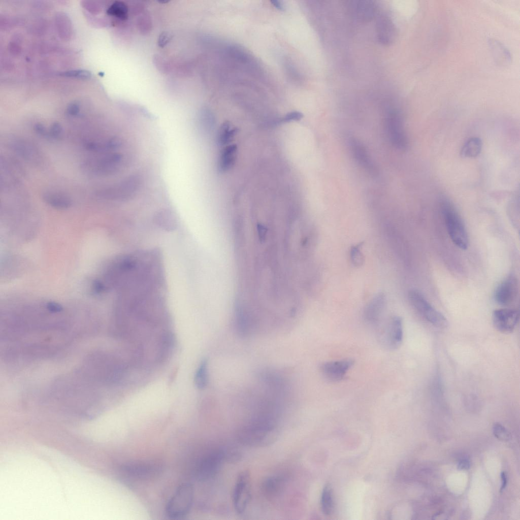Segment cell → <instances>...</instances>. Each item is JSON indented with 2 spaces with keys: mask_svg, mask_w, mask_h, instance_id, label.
<instances>
[{
  "mask_svg": "<svg viewBox=\"0 0 520 520\" xmlns=\"http://www.w3.org/2000/svg\"><path fill=\"white\" fill-rule=\"evenodd\" d=\"M208 382V362L204 360L199 366L194 376V384L200 389H204Z\"/></svg>",
  "mask_w": 520,
  "mask_h": 520,
  "instance_id": "obj_26",
  "label": "cell"
},
{
  "mask_svg": "<svg viewBox=\"0 0 520 520\" xmlns=\"http://www.w3.org/2000/svg\"><path fill=\"white\" fill-rule=\"evenodd\" d=\"M34 131L39 135L46 138H49V130L41 122H37L34 125Z\"/></svg>",
  "mask_w": 520,
  "mask_h": 520,
  "instance_id": "obj_33",
  "label": "cell"
},
{
  "mask_svg": "<svg viewBox=\"0 0 520 520\" xmlns=\"http://www.w3.org/2000/svg\"><path fill=\"white\" fill-rule=\"evenodd\" d=\"M493 433L497 439L502 441H508L511 438L510 433L499 424L494 426Z\"/></svg>",
  "mask_w": 520,
  "mask_h": 520,
  "instance_id": "obj_31",
  "label": "cell"
},
{
  "mask_svg": "<svg viewBox=\"0 0 520 520\" xmlns=\"http://www.w3.org/2000/svg\"><path fill=\"white\" fill-rule=\"evenodd\" d=\"M175 344L174 335L170 332L164 333L160 338L157 360L163 362L171 354Z\"/></svg>",
  "mask_w": 520,
  "mask_h": 520,
  "instance_id": "obj_22",
  "label": "cell"
},
{
  "mask_svg": "<svg viewBox=\"0 0 520 520\" xmlns=\"http://www.w3.org/2000/svg\"><path fill=\"white\" fill-rule=\"evenodd\" d=\"M518 290V280L513 274L508 275L497 287L494 299L499 304L507 305L515 299Z\"/></svg>",
  "mask_w": 520,
  "mask_h": 520,
  "instance_id": "obj_11",
  "label": "cell"
},
{
  "mask_svg": "<svg viewBox=\"0 0 520 520\" xmlns=\"http://www.w3.org/2000/svg\"><path fill=\"white\" fill-rule=\"evenodd\" d=\"M501 478L502 481L501 487L500 488V492H502L505 488L507 485V476L506 473L503 471L501 473Z\"/></svg>",
  "mask_w": 520,
  "mask_h": 520,
  "instance_id": "obj_38",
  "label": "cell"
},
{
  "mask_svg": "<svg viewBox=\"0 0 520 520\" xmlns=\"http://www.w3.org/2000/svg\"><path fill=\"white\" fill-rule=\"evenodd\" d=\"M356 13L359 17L363 20L371 18L374 13L373 5L369 1L359 2L356 5Z\"/></svg>",
  "mask_w": 520,
  "mask_h": 520,
  "instance_id": "obj_29",
  "label": "cell"
},
{
  "mask_svg": "<svg viewBox=\"0 0 520 520\" xmlns=\"http://www.w3.org/2000/svg\"><path fill=\"white\" fill-rule=\"evenodd\" d=\"M482 148V141L478 137H472L468 139L461 150V155L465 158H474L480 153Z\"/></svg>",
  "mask_w": 520,
  "mask_h": 520,
  "instance_id": "obj_23",
  "label": "cell"
},
{
  "mask_svg": "<svg viewBox=\"0 0 520 520\" xmlns=\"http://www.w3.org/2000/svg\"><path fill=\"white\" fill-rule=\"evenodd\" d=\"M470 467V462L467 458L461 459L458 464V468L460 470H467Z\"/></svg>",
  "mask_w": 520,
  "mask_h": 520,
  "instance_id": "obj_36",
  "label": "cell"
},
{
  "mask_svg": "<svg viewBox=\"0 0 520 520\" xmlns=\"http://www.w3.org/2000/svg\"><path fill=\"white\" fill-rule=\"evenodd\" d=\"M285 484V479L280 475H273L265 478L262 482L261 489L263 495L267 499H273L282 492Z\"/></svg>",
  "mask_w": 520,
  "mask_h": 520,
  "instance_id": "obj_15",
  "label": "cell"
},
{
  "mask_svg": "<svg viewBox=\"0 0 520 520\" xmlns=\"http://www.w3.org/2000/svg\"><path fill=\"white\" fill-rule=\"evenodd\" d=\"M382 344L388 349H396L402 344L403 338V325L401 317H392L384 325L379 335Z\"/></svg>",
  "mask_w": 520,
  "mask_h": 520,
  "instance_id": "obj_9",
  "label": "cell"
},
{
  "mask_svg": "<svg viewBox=\"0 0 520 520\" xmlns=\"http://www.w3.org/2000/svg\"><path fill=\"white\" fill-rule=\"evenodd\" d=\"M277 428L274 419L270 416L256 418L242 427L237 434L242 444L253 447L268 445L275 440Z\"/></svg>",
  "mask_w": 520,
  "mask_h": 520,
  "instance_id": "obj_1",
  "label": "cell"
},
{
  "mask_svg": "<svg viewBox=\"0 0 520 520\" xmlns=\"http://www.w3.org/2000/svg\"><path fill=\"white\" fill-rule=\"evenodd\" d=\"M123 470L132 476L145 477L155 474L158 468L156 465L150 463H134L124 466Z\"/></svg>",
  "mask_w": 520,
  "mask_h": 520,
  "instance_id": "obj_19",
  "label": "cell"
},
{
  "mask_svg": "<svg viewBox=\"0 0 520 520\" xmlns=\"http://www.w3.org/2000/svg\"><path fill=\"white\" fill-rule=\"evenodd\" d=\"M80 111V106L77 103H72L69 105L67 109V113L71 116H75L78 115Z\"/></svg>",
  "mask_w": 520,
  "mask_h": 520,
  "instance_id": "obj_35",
  "label": "cell"
},
{
  "mask_svg": "<svg viewBox=\"0 0 520 520\" xmlns=\"http://www.w3.org/2000/svg\"><path fill=\"white\" fill-rule=\"evenodd\" d=\"M303 117V115L302 113L299 111H292L286 114L282 120L284 122L298 121L301 120Z\"/></svg>",
  "mask_w": 520,
  "mask_h": 520,
  "instance_id": "obj_34",
  "label": "cell"
},
{
  "mask_svg": "<svg viewBox=\"0 0 520 520\" xmlns=\"http://www.w3.org/2000/svg\"><path fill=\"white\" fill-rule=\"evenodd\" d=\"M271 4L274 6L277 9L281 11L284 10V5L282 1L277 0H273L270 1Z\"/></svg>",
  "mask_w": 520,
  "mask_h": 520,
  "instance_id": "obj_37",
  "label": "cell"
},
{
  "mask_svg": "<svg viewBox=\"0 0 520 520\" xmlns=\"http://www.w3.org/2000/svg\"><path fill=\"white\" fill-rule=\"evenodd\" d=\"M386 124L389 137L393 144L398 149H405L407 146V139L399 115L395 113L391 114Z\"/></svg>",
  "mask_w": 520,
  "mask_h": 520,
  "instance_id": "obj_13",
  "label": "cell"
},
{
  "mask_svg": "<svg viewBox=\"0 0 520 520\" xmlns=\"http://www.w3.org/2000/svg\"><path fill=\"white\" fill-rule=\"evenodd\" d=\"M237 146L236 144L226 146L221 152L218 160V169L220 172H225L234 165L237 155Z\"/></svg>",
  "mask_w": 520,
  "mask_h": 520,
  "instance_id": "obj_21",
  "label": "cell"
},
{
  "mask_svg": "<svg viewBox=\"0 0 520 520\" xmlns=\"http://www.w3.org/2000/svg\"><path fill=\"white\" fill-rule=\"evenodd\" d=\"M354 361L351 359H343L322 363L319 367L322 376L328 380L337 382L342 380L347 371L352 367Z\"/></svg>",
  "mask_w": 520,
  "mask_h": 520,
  "instance_id": "obj_12",
  "label": "cell"
},
{
  "mask_svg": "<svg viewBox=\"0 0 520 520\" xmlns=\"http://www.w3.org/2000/svg\"><path fill=\"white\" fill-rule=\"evenodd\" d=\"M193 496L191 484L185 483L180 485L167 503L166 511L168 516L172 518L185 516L191 507Z\"/></svg>",
  "mask_w": 520,
  "mask_h": 520,
  "instance_id": "obj_4",
  "label": "cell"
},
{
  "mask_svg": "<svg viewBox=\"0 0 520 520\" xmlns=\"http://www.w3.org/2000/svg\"><path fill=\"white\" fill-rule=\"evenodd\" d=\"M44 202L56 209H65L72 205V200L67 194L57 191H49L43 196Z\"/></svg>",
  "mask_w": 520,
  "mask_h": 520,
  "instance_id": "obj_20",
  "label": "cell"
},
{
  "mask_svg": "<svg viewBox=\"0 0 520 520\" xmlns=\"http://www.w3.org/2000/svg\"><path fill=\"white\" fill-rule=\"evenodd\" d=\"M408 297L413 308L430 323L441 329L448 326L447 319L432 306L419 290L416 289H410Z\"/></svg>",
  "mask_w": 520,
  "mask_h": 520,
  "instance_id": "obj_3",
  "label": "cell"
},
{
  "mask_svg": "<svg viewBox=\"0 0 520 520\" xmlns=\"http://www.w3.org/2000/svg\"><path fill=\"white\" fill-rule=\"evenodd\" d=\"M238 132L237 128L232 127L228 121L223 122L220 126L217 135L218 143L221 145H225L231 141Z\"/></svg>",
  "mask_w": 520,
  "mask_h": 520,
  "instance_id": "obj_25",
  "label": "cell"
},
{
  "mask_svg": "<svg viewBox=\"0 0 520 520\" xmlns=\"http://www.w3.org/2000/svg\"><path fill=\"white\" fill-rule=\"evenodd\" d=\"M362 244L351 247L350 258L352 264L355 267H360L364 264V255L360 250Z\"/></svg>",
  "mask_w": 520,
  "mask_h": 520,
  "instance_id": "obj_30",
  "label": "cell"
},
{
  "mask_svg": "<svg viewBox=\"0 0 520 520\" xmlns=\"http://www.w3.org/2000/svg\"><path fill=\"white\" fill-rule=\"evenodd\" d=\"M350 147L355 159L365 170L370 173L376 172V168L370 159L364 146L355 139L350 141Z\"/></svg>",
  "mask_w": 520,
  "mask_h": 520,
  "instance_id": "obj_16",
  "label": "cell"
},
{
  "mask_svg": "<svg viewBox=\"0 0 520 520\" xmlns=\"http://www.w3.org/2000/svg\"><path fill=\"white\" fill-rule=\"evenodd\" d=\"M488 43L496 64L500 67L509 65L511 55L508 49L502 43L494 39H489Z\"/></svg>",
  "mask_w": 520,
  "mask_h": 520,
  "instance_id": "obj_17",
  "label": "cell"
},
{
  "mask_svg": "<svg viewBox=\"0 0 520 520\" xmlns=\"http://www.w3.org/2000/svg\"><path fill=\"white\" fill-rule=\"evenodd\" d=\"M140 178L132 175L115 185L98 190V197L112 200H125L133 196L140 185Z\"/></svg>",
  "mask_w": 520,
  "mask_h": 520,
  "instance_id": "obj_6",
  "label": "cell"
},
{
  "mask_svg": "<svg viewBox=\"0 0 520 520\" xmlns=\"http://www.w3.org/2000/svg\"><path fill=\"white\" fill-rule=\"evenodd\" d=\"M63 128L60 123L54 122L49 129V139L58 140L62 135Z\"/></svg>",
  "mask_w": 520,
  "mask_h": 520,
  "instance_id": "obj_32",
  "label": "cell"
},
{
  "mask_svg": "<svg viewBox=\"0 0 520 520\" xmlns=\"http://www.w3.org/2000/svg\"><path fill=\"white\" fill-rule=\"evenodd\" d=\"M122 155L118 153L89 158L84 161L81 168L85 172L94 175H108L116 172L120 167Z\"/></svg>",
  "mask_w": 520,
  "mask_h": 520,
  "instance_id": "obj_5",
  "label": "cell"
},
{
  "mask_svg": "<svg viewBox=\"0 0 520 520\" xmlns=\"http://www.w3.org/2000/svg\"><path fill=\"white\" fill-rule=\"evenodd\" d=\"M441 208L446 230L452 242L458 248L462 250L467 249L469 240L462 218L448 201H442Z\"/></svg>",
  "mask_w": 520,
  "mask_h": 520,
  "instance_id": "obj_2",
  "label": "cell"
},
{
  "mask_svg": "<svg viewBox=\"0 0 520 520\" xmlns=\"http://www.w3.org/2000/svg\"><path fill=\"white\" fill-rule=\"evenodd\" d=\"M156 221L159 226L167 231L173 230L176 227V221L173 216L168 212L157 215Z\"/></svg>",
  "mask_w": 520,
  "mask_h": 520,
  "instance_id": "obj_28",
  "label": "cell"
},
{
  "mask_svg": "<svg viewBox=\"0 0 520 520\" xmlns=\"http://www.w3.org/2000/svg\"><path fill=\"white\" fill-rule=\"evenodd\" d=\"M12 149L21 157L28 161L37 160L39 152L32 143L24 140H15L11 143Z\"/></svg>",
  "mask_w": 520,
  "mask_h": 520,
  "instance_id": "obj_18",
  "label": "cell"
},
{
  "mask_svg": "<svg viewBox=\"0 0 520 520\" xmlns=\"http://www.w3.org/2000/svg\"><path fill=\"white\" fill-rule=\"evenodd\" d=\"M120 145L119 140L113 138L102 142H87L85 144L87 150L94 152H102L118 148Z\"/></svg>",
  "mask_w": 520,
  "mask_h": 520,
  "instance_id": "obj_24",
  "label": "cell"
},
{
  "mask_svg": "<svg viewBox=\"0 0 520 520\" xmlns=\"http://www.w3.org/2000/svg\"><path fill=\"white\" fill-rule=\"evenodd\" d=\"M251 478L248 471L242 472L236 481L232 494L234 509L239 514L246 510L251 497Z\"/></svg>",
  "mask_w": 520,
  "mask_h": 520,
  "instance_id": "obj_8",
  "label": "cell"
},
{
  "mask_svg": "<svg viewBox=\"0 0 520 520\" xmlns=\"http://www.w3.org/2000/svg\"><path fill=\"white\" fill-rule=\"evenodd\" d=\"M519 312L515 309L503 308L494 310L492 322L495 328L503 333L513 331L519 320Z\"/></svg>",
  "mask_w": 520,
  "mask_h": 520,
  "instance_id": "obj_10",
  "label": "cell"
},
{
  "mask_svg": "<svg viewBox=\"0 0 520 520\" xmlns=\"http://www.w3.org/2000/svg\"><path fill=\"white\" fill-rule=\"evenodd\" d=\"M321 506L322 512L326 515H330L334 508L333 493L331 487L327 485L324 487L321 497Z\"/></svg>",
  "mask_w": 520,
  "mask_h": 520,
  "instance_id": "obj_27",
  "label": "cell"
},
{
  "mask_svg": "<svg viewBox=\"0 0 520 520\" xmlns=\"http://www.w3.org/2000/svg\"><path fill=\"white\" fill-rule=\"evenodd\" d=\"M224 461H226L225 450L217 449L209 453L201 460L197 467V478L201 481L212 478L219 472Z\"/></svg>",
  "mask_w": 520,
  "mask_h": 520,
  "instance_id": "obj_7",
  "label": "cell"
},
{
  "mask_svg": "<svg viewBox=\"0 0 520 520\" xmlns=\"http://www.w3.org/2000/svg\"><path fill=\"white\" fill-rule=\"evenodd\" d=\"M386 303L385 295L379 292L365 306L363 316L366 322L375 324L379 322Z\"/></svg>",
  "mask_w": 520,
  "mask_h": 520,
  "instance_id": "obj_14",
  "label": "cell"
}]
</instances>
